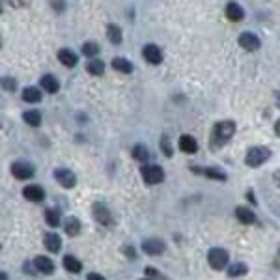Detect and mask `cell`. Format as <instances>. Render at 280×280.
Listing matches in <instances>:
<instances>
[{"label": "cell", "mask_w": 280, "mask_h": 280, "mask_svg": "<svg viewBox=\"0 0 280 280\" xmlns=\"http://www.w3.org/2000/svg\"><path fill=\"white\" fill-rule=\"evenodd\" d=\"M236 135V124L232 120H222L218 122L213 131H211V146L217 150V148H222V146L228 142L232 136Z\"/></svg>", "instance_id": "obj_1"}, {"label": "cell", "mask_w": 280, "mask_h": 280, "mask_svg": "<svg viewBox=\"0 0 280 280\" xmlns=\"http://www.w3.org/2000/svg\"><path fill=\"white\" fill-rule=\"evenodd\" d=\"M239 45L245 49V51H258L259 49V38L256 34H252V32H243L241 36H239Z\"/></svg>", "instance_id": "obj_7"}, {"label": "cell", "mask_w": 280, "mask_h": 280, "mask_svg": "<svg viewBox=\"0 0 280 280\" xmlns=\"http://www.w3.org/2000/svg\"><path fill=\"white\" fill-rule=\"evenodd\" d=\"M54 177H56V181L64 189H73V187L77 185V176L73 174L71 170H67V168H56L54 170Z\"/></svg>", "instance_id": "obj_6"}, {"label": "cell", "mask_w": 280, "mask_h": 280, "mask_svg": "<svg viewBox=\"0 0 280 280\" xmlns=\"http://www.w3.org/2000/svg\"><path fill=\"white\" fill-rule=\"evenodd\" d=\"M249 273V267H247V263H232L228 269V275L232 279H236V277H243V275H247Z\"/></svg>", "instance_id": "obj_27"}, {"label": "cell", "mask_w": 280, "mask_h": 280, "mask_svg": "<svg viewBox=\"0 0 280 280\" xmlns=\"http://www.w3.org/2000/svg\"><path fill=\"white\" fill-rule=\"evenodd\" d=\"M142 177H144V181L148 185H157V183H161L163 179H165V172H163V168L157 165H148V166H142Z\"/></svg>", "instance_id": "obj_4"}, {"label": "cell", "mask_w": 280, "mask_h": 280, "mask_svg": "<svg viewBox=\"0 0 280 280\" xmlns=\"http://www.w3.org/2000/svg\"><path fill=\"white\" fill-rule=\"evenodd\" d=\"M88 73L90 75H95V77H99V75H103L105 71V62L103 60H97V58H93V60H90V64H88Z\"/></svg>", "instance_id": "obj_26"}, {"label": "cell", "mask_w": 280, "mask_h": 280, "mask_svg": "<svg viewBox=\"0 0 280 280\" xmlns=\"http://www.w3.org/2000/svg\"><path fill=\"white\" fill-rule=\"evenodd\" d=\"M45 220H47V224H49L51 228H56V226L60 224V213H58L56 209H47V211H45Z\"/></svg>", "instance_id": "obj_29"}, {"label": "cell", "mask_w": 280, "mask_h": 280, "mask_svg": "<svg viewBox=\"0 0 280 280\" xmlns=\"http://www.w3.org/2000/svg\"><path fill=\"white\" fill-rule=\"evenodd\" d=\"M112 67L120 73H131L133 71V64L129 62V60H125V58H114V60H112Z\"/></svg>", "instance_id": "obj_25"}, {"label": "cell", "mask_w": 280, "mask_h": 280, "mask_svg": "<svg viewBox=\"0 0 280 280\" xmlns=\"http://www.w3.org/2000/svg\"><path fill=\"white\" fill-rule=\"evenodd\" d=\"M86 280H107L103 277V275H97V273H90L88 277H86Z\"/></svg>", "instance_id": "obj_35"}, {"label": "cell", "mask_w": 280, "mask_h": 280, "mask_svg": "<svg viewBox=\"0 0 280 280\" xmlns=\"http://www.w3.org/2000/svg\"><path fill=\"white\" fill-rule=\"evenodd\" d=\"M40 84H42V88L47 93H56L58 92V88H60V84H58V81H56V77H52V75H43Z\"/></svg>", "instance_id": "obj_19"}, {"label": "cell", "mask_w": 280, "mask_h": 280, "mask_svg": "<svg viewBox=\"0 0 280 280\" xmlns=\"http://www.w3.org/2000/svg\"><path fill=\"white\" fill-rule=\"evenodd\" d=\"M107 38L110 40V43H114V45L122 43V30H120V26L110 22V24L107 26Z\"/></svg>", "instance_id": "obj_23"}, {"label": "cell", "mask_w": 280, "mask_h": 280, "mask_svg": "<svg viewBox=\"0 0 280 280\" xmlns=\"http://www.w3.org/2000/svg\"><path fill=\"white\" fill-rule=\"evenodd\" d=\"M194 172L202 174V176L209 177V179H217V181H226V174L218 168H193Z\"/></svg>", "instance_id": "obj_18"}, {"label": "cell", "mask_w": 280, "mask_h": 280, "mask_svg": "<svg viewBox=\"0 0 280 280\" xmlns=\"http://www.w3.org/2000/svg\"><path fill=\"white\" fill-rule=\"evenodd\" d=\"M125 252H127V258H136L135 249H125Z\"/></svg>", "instance_id": "obj_36"}, {"label": "cell", "mask_w": 280, "mask_h": 280, "mask_svg": "<svg viewBox=\"0 0 280 280\" xmlns=\"http://www.w3.org/2000/svg\"><path fill=\"white\" fill-rule=\"evenodd\" d=\"M161 150L165 151L166 157H172V146H170V140H168V135L161 136Z\"/></svg>", "instance_id": "obj_31"}, {"label": "cell", "mask_w": 280, "mask_h": 280, "mask_svg": "<svg viewBox=\"0 0 280 280\" xmlns=\"http://www.w3.org/2000/svg\"><path fill=\"white\" fill-rule=\"evenodd\" d=\"M271 157V150L265 148V146H254L247 151V157H245V165L250 166V168H258L261 166L265 161H269Z\"/></svg>", "instance_id": "obj_2"}, {"label": "cell", "mask_w": 280, "mask_h": 280, "mask_svg": "<svg viewBox=\"0 0 280 280\" xmlns=\"http://www.w3.org/2000/svg\"><path fill=\"white\" fill-rule=\"evenodd\" d=\"M236 217H237V220L241 222V224H254L258 218H256V215H254V211L249 208H245V206H239V208H236Z\"/></svg>", "instance_id": "obj_14"}, {"label": "cell", "mask_w": 280, "mask_h": 280, "mask_svg": "<svg viewBox=\"0 0 280 280\" xmlns=\"http://www.w3.org/2000/svg\"><path fill=\"white\" fill-rule=\"evenodd\" d=\"M224 13H226V17H228L232 22L243 21V17H245V11H243V8L239 6L237 2H228V4H226V10H224Z\"/></svg>", "instance_id": "obj_11"}, {"label": "cell", "mask_w": 280, "mask_h": 280, "mask_svg": "<svg viewBox=\"0 0 280 280\" xmlns=\"http://www.w3.org/2000/svg\"><path fill=\"white\" fill-rule=\"evenodd\" d=\"M64 269L77 275V273H81V269H83V263L75 258V256H65V258H64Z\"/></svg>", "instance_id": "obj_21"}, {"label": "cell", "mask_w": 280, "mask_h": 280, "mask_svg": "<svg viewBox=\"0 0 280 280\" xmlns=\"http://www.w3.org/2000/svg\"><path fill=\"white\" fill-rule=\"evenodd\" d=\"M230 254L224 249H211L208 252V261L211 265V269L215 271H222L228 265Z\"/></svg>", "instance_id": "obj_3"}, {"label": "cell", "mask_w": 280, "mask_h": 280, "mask_svg": "<svg viewBox=\"0 0 280 280\" xmlns=\"http://www.w3.org/2000/svg\"><path fill=\"white\" fill-rule=\"evenodd\" d=\"M2 86H4V90H8V92H15L17 81H15V79H10V77H4V79H2Z\"/></svg>", "instance_id": "obj_32"}, {"label": "cell", "mask_w": 280, "mask_h": 280, "mask_svg": "<svg viewBox=\"0 0 280 280\" xmlns=\"http://www.w3.org/2000/svg\"><path fill=\"white\" fill-rule=\"evenodd\" d=\"M22 194L30 202H42L43 198H45V191L40 185H28L22 189Z\"/></svg>", "instance_id": "obj_13"}, {"label": "cell", "mask_w": 280, "mask_h": 280, "mask_svg": "<svg viewBox=\"0 0 280 280\" xmlns=\"http://www.w3.org/2000/svg\"><path fill=\"white\" fill-rule=\"evenodd\" d=\"M54 11H64V0H52L51 2Z\"/></svg>", "instance_id": "obj_34"}, {"label": "cell", "mask_w": 280, "mask_h": 280, "mask_svg": "<svg viewBox=\"0 0 280 280\" xmlns=\"http://www.w3.org/2000/svg\"><path fill=\"white\" fill-rule=\"evenodd\" d=\"M133 157H135L136 161H140V163H148V159H150V151H148V148L144 144H136L133 148Z\"/></svg>", "instance_id": "obj_28"}, {"label": "cell", "mask_w": 280, "mask_h": 280, "mask_svg": "<svg viewBox=\"0 0 280 280\" xmlns=\"http://www.w3.org/2000/svg\"><path fill=\"white\" fill-rule=\"evenodd\" d=\"M142 250H144L148 256H159V254L165 252V243L155 237L146 239L144 243H142Z\"/></svg>", "instance_id": "obj_9"}, {"label": "cell", "mask_w": 280, "mask_h": 280, "mask_svg": "<svg viewBox=\"0 0 280 280\" xmlns=\"http://www.w3.org/2000/svg\"><path fill=\"white\" fill-rule=\"evenodd\" d=\"M92 213H93V218H95L99 224H103V226H110V224H112V215H110V211L105 208L103 204H93Z\"/></svg>", "instance_id": "obj_8"}, {"label": "cell", "mask_w": 280, "mask_h": 280, "mask_svg": "<svg viewBox=\"0 0 280 280\" xmlns=\"http://www.w3.org/2000/svg\"><path fill=\"white\" fill-rule=\"evenodd\" d=\"M179 150H181L183 153H196L198 151L196 138H193L191 135H183L179 138Z\"/></svg>", "instance_id": "obj_16"}, {"label": "cell", "mask_w": 280, "mask_h": 280, "mask_svg": "<svg viewBox=\"0 0 280 280\" xmlns=\"http://www.w3.org/2000/svg\"><path fill=\"white\" fill-rule=\"evenodd\" d=\"M275 133H277V136H280V120L275 124Z\"/></svg>", "instance_id": "obj_37"}, {"label": "cell", "mask_w": 280, "mask_h": 280, "mask_svg": "<svg viewBox=\"0 0 280 280\" xmlns=\"http://www.w3.org/2000/svg\"><path fill=\"white\" fill-rule=\"evenodd\" d=\"M58 60H60V64H64L65 67H75V65L79 64V56L73 51H69V49H60V51H58Z\"/></svg>", "instance_id": "obj_15"}, {"label": "cell", "mask_w": 280, "mask_h": 280, "mask_svg": "<svg viewBox=\"0 0 280 280\" xmlns=\"http://www.w3.org/2000/svg\"><path fill=\"white\" fill-rule=\"evenodd\" d=\"M43 243H45V249L49 252H58L62 249V239H60L58 234H52V232L43 236Z\"/></svg>", "instance_id": "obj_12"}, {"label": "cell", "mask_w": 280, "mask_h": 280, "mask_svg": "<svg viewBox=\"0 0 280 280\" xmlns=\"http://www.w3.org/2000/svg\"><path fill=\"white\" fill-rule=\"evenodd\" d=\"M22 99L26 103H38V101H42V92L34 86H28V88L22 90Z\"/></svg>", "instance_id": "obj_20"}, {"label": "cell", "mask_w": 280, "mask_h": 280, "mask_svg": "<svg viewBox=\"0 0 280 280\" xmlns=\"http://www.w3.org/2000/svg\"><path fill=\"white\" fill-rule=\"evenodd\" d=\"M10 6H13V8H21V6H26L28 4V0H6Z\"/></svg>", "instance_id": "obj_33"}, {"label": "cell", "mask_w": 280, "mask_h": 280, "mask_svg": "<svg viewBox=\"0 0 280 280\" xmlns=\"http://www.w3.org/2000/svg\"><path fill=\"white\" fill-rule=\"evenodd\" d=\"M22 120H24L28 125H32V127H40V125H42V114H40L38 110H28V112H24V114H22Z\"/></svg>", "instance_id": "obj_24"}, {"label": "cell", "mask_w": 280, "mask_h": 280, "mask_svg": "<svg viewBox=\"0 0 280 280\" xmlns=\"http://www.w3.org/2000/svg\"><path fill=\"white\" fill-rule=\"evenodd\" d=\"M34 265H36V269L40 271V273H43V275H52V273H54V263H52L47 256H38V258L34 259Z\"/></svg>", "instance_id": "obj_17"}, {"label": "cell", "mask_w": 280, "mask_h": 280, "mask_svg": "<svg viewBox=\"0 0 280 280\" xmlns=\"http://www.w3.org/2000/svg\"><path fill=\"white\" fill-rule=\"evenodd\" d=\"M34 166L30 163H26V161H15L13 165H11V174L17 177V179H30L34 176Z\"/></svg>", "instance_id": "obj_5"}, {"label": "cell", "mask_w": 280, "mask_h": 280, "mask_svg": "<svg viewBox=\"0 0 280 280\" xmlns=\"http://www.w3.org/2000/svg\"><path fill=\"white\" fill-rule=\"evenodd\" d=\"M142 54H144V60L148 64H153V65H157V64L163 62V52H161V49L157 47V45H146L144 49H142Z\"/></svg>", "instance_id": "obj_10"}, {"label": "cell", "mask_w": 280, "mask_h": 280, "mask_svg": "<svg viewBox=\"0 0 280 280\" xmlns=\"http://www.w3.org/2000/svg\"><path fill=\"white\" fill-rule=\"evenodd\" d=\"M83 54L84 56H90V58H93L95 54H99V45L93 42H88L83 45Z\"/></svg>", "instance_id": "obj_30"}, {"label": "cell", "mask_w": 280, "mask_h": 280, "mask_svg": "<svg viewBox=\"0 0 280 280\" xmlns=\"http://www.w3.org/2000/svg\"><path fill=\"white\" fill-rule=\"evenodd\" d=\"M64 228H65V234H67V236H79V232H81V220L75 217H69L65 220Z\"/></svg>", "instance_id": "obj_22"}]
</instances>
